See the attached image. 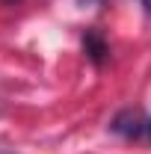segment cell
<instances>
[{
	"label": "cell",
	"mask_w": 151,
	"mask_h": 154,
	"mask_svg": "<svg viewBox=\"0 0 151 154\" xmlns=\"http://www.w3.org/2000/svg\"><path fill=\"white\" fill-rule=\"evenodd\" d=\"M0 154H15V151H6V148H0Z\"/></svg>",
	"instance_id": "5b68a950"
},
{
	"label": "cell",
	"mask_w": 151,
	"mask_h": 154,
	"mask_svg": "<svg viewBox=\"0 0 151 154\" xmlns=\"http://www.w3.org/2000/svg\"><path fill=\"white\" fill-rule=\"evenodd\" d=\"M145 131H148V136H151V119H148V122H145Z\"/></svg>",
	"instance_id": "277c9868"
},
{
	"label": "cell",
	"mask_w": 151,
	"mask_h": 154,
	"mask_svg": "<svg viewBox=\"0 0 151 154\" xmlns=\"http://www.w3.org/2000/svg\"><path fill=\"white\" fill-rule=\"evenodd\" d=\"M139 3H142V9H145V12L151 15V0H139Z\"/></svg>",
	"instance_id": "3957f363"
},
{
	"label": "cell",
	"mask_w": 151,
	"mask_h": 154,
	"mask_svg": "<svg viewBox=\"0 0 151 154\" xmlns=\"http://www.w3.org/2000/svg\"><path fill=\"white\" fill-rule=\"evenodd\" d=\"M142 128H145V122L139 119V113H133V110L122 113V116L113 122V131H116V134H125V136H136Z\"/></svg>",
	"instance_id": "6da1fadb"
},
{
	"label": "cell",
	"mask_w": 151,
	"mask_h": 154,
	"mask_svg": "<svg viewBox=\"0 0 151 154\" xmlns=\"http://www.w3.org/2000/svg\"><path fill=\"white\" fill-rule=\"evenodd\" d=\"M83 45H86V54H89L95 62L101 59V54H107V48H104V42L98 38V33H86V42H83Z\"/></svg>",
	"instance_id": "7a4b0ae2"
}]
</instances>
